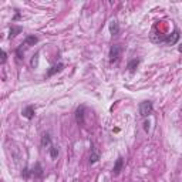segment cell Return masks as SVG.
I'll return each instance as SVG.
<instances>
[{"label": "cell", "mask_w": 182, "mask_h": 182, "mask_svg": "<svg viewBox=\"0 0 182 182\" xmlns=\"http://www.w3.org/2000/svg\"><path fill=\"white\" fill-rule=\"evenodd\" d=\"M144 130L145 131L149 130V121H145V122H144Z\"/></svg>", "instance_id": "18"}, {"label": "cell", "mask_w": 182, "mask_h": 182, "mask_svg": "<svg viewBox=\"0 0 182 182\" xmlns=\"http://www.w3.org/2000/svg\"><path fill=\"white\" fill-rule=\"evenodd\" d=\"M63 68H64V64H63V63H57V64H54L53 67L49 68V71H47V77H53L54 74L63 71Z\"/></svg>", "instance_id": "4"}, {"label": "cell", "mask_w": 182, "mask_h": 182, "mask_svg": "<svg viewBox=\"0 0 182 182\" xmlns=\"http://www.w3.org/2000/svg\"><path fill=\"white\" fill-rule=\"evenodd\" d=\"M31 172H33L34 178H43L44 172H43V167H41V164L40 162H36V165H34V168L31 169Z\"/></svg>", "instance_id": "8"}, {"label": "cell", "mask_w": 182, "mask_h": 182, "mask_svg": "<svg viewBox=\"0 0 182 182\" xmlns=\"http://www.w3.org/2000/svg\"><path fill=\"white\" fill-rule=\"evenodd\" d=\"M6 59H7V54L4 50H2V64H4L6 63Z\"/></svg>", "instance_id": "17"}, {"label": "cell", "mask_w": 182, "mask_h": 182, "mask_svg": "<svg viewBox=\"0 0 182 182\" xmlns=\"http://www.w3.org/2000/svg\"><path fill=\"white\" fill-rule=\"evenodd\" d=\"M122 167H124V158L118 157L117 161H115V164H114V168H112V174H114V175H120Z\"/></svg>", "instance_id": "6"}, {"label": "cell", "mask_w": 182, "mask_h": 182, "mask_svg": "<svg viewBox=\"0 0 182 182\" xmlns=\"http://www.w3.org/2000/svg\"><path fill=\"white\" fill-rule=\"evenodd\" d=\"M121 51H122V47L120 46V44H114V46H111V49H110V61L114 63L117 61L118 59H120V54Z\"/></svg>", "instance_id": "2"}, {"label": "cell", "mask_w": 182, "mask_h": 182, "mask_svg": "<svg viewBox=\"0 0 182 182\" xmlns=\"http://www.w3.org/2000/svg\"><path fill=\"white\" fill-rule=\"evenodd\" d=\"M154 111V105L151 101H144L139 104V114L141 117H149Z\"/></svg>", "instance_id": "1"}, {"label": "cell", "mask_w": 182, "mask_h": 182, "mask_svg": "<svg viewBox=\"0 0 182 182\" xmlns=\"http://www.w3.org/2000/svg\"><path fill=\"white\" fill-rule=\"evenodd\" d=\"M34 111H36V108H34L33 105H27L26 108H23L22 114H23V117H24V118H27V120H31V118L34 117Z\"/></svg>", "instance_id": "7"}, {"label": "cell", "mask_w": 182, "mask_h": 182, "mask_svg": "<svg viewBox=\"0 0 182 182\" xmlns=\"http://www.w3.org/2000/svg\"><path fill=\"white\" fill-rule=\"evenodd\" d=\"M138 64H139V60L138 59H133V60H130V61H128L127 68H128V71H130V73H134V71L137 70V67H138Z\"/></svg>", "instance_id": "10"}, {"label": "cell", "mask_w": 182, "mask_h": 182, "mask_svg": "<svg viewBox=\"0 0 182 182\" xmlns=\"http://www.w3.org/2000/svg\"><path fill=\"white\" fill-rule=\"evenodd\" d=\"M22 31V27H19V26H12V29H10V34H9V37L10 39H13V37H16L17 34Z\"/></svg>", "instance_id": "13"}, {"label": "cell", "mask_w": 182, "mask_h": 182, "mask_svg": "<svg viewBox=\"0 0 182 182\" xmlns=\"http://www.w3.org/2000/svg\"><path fill=\"white\" fill-rule=\"evenodd\" d=\"M84 111H86V107L84 105L78 107L77 111H75V121H77L78 125H83L84 124Z\"/></svg>", "instance_id": "5"}, {"label": "cell", "mask_w": 182, "mask_h": 182, "mask_svg": "<svg viewBox=\"0 0 182 182\" xmlns=\"http://www.w3.org/2000/svg\"><path fill=\"white\" fill-rule=\"evenodd\" d=\"M178 50H179V53H182V43L179 44V47H178Z\"/></svg>", "instance_id": "19"}, {"label": "cell", "mask_w": 182, "mask_h": 182, "mask_svg": "<svg viewBox=\"0 0 182 182\" xmlns=\"http://www.w3.org/2000/svg\"><path fill=\"white\" fill-rule=\"evenodd\" d=\"M100 159V152L96 149L94 145H91V152H90V164H96Z\"/></svg>", "instance_id": "9"}, {"label": "cell", "mask_w": 182, "mask_h": 182, "mask_svg": "<svg viewBox=\"0 0 182 182\" xmlns=\"http://www.w3.org/2000/svg\"><path fill=\"white\" fill-rule=\"evenodd\" d=\"M50 157L51 158L59 157V149H57V147H50Z\"/></svg>", "instance_id": "15"}, {"label": "cell", "mask_w": 182, "mask_h": 182, "mask_svg": "<svg viewBox=\"0 0 182 182\" xmlns=\"http://www.w3.org/2000/svg\"><path fill=\"white\" fill-rule=\"evenodd\" d=\"M31 175H33V172H31V171L29 169V168H23V171H22V176H23V178H24V179H29Z\"/></svg>", "instance_id": "14"}, {"label": "cell", "mask_w": 182, "mask_h": 182, "mask_svg": "<svg viewBox=\"0 0 182 182\" xmlns=\"http://www.w3.org/2000/svg\"><path fill=\"white\" fill-rule=\"evenodd\" d=\"M37 64H39V53H36V56L31 60V65H33V67H37Z\"/></svg>", "instance_id": "16"}, {"label": "cell", "mask_w": 182, "mask_h": 182, "mask_svg": "<svg viewBox=\"0 0 182 182\" xmlns=\"http://www.w3.org/2000/svg\"><path fill=\"white\" fill-rule=\"evenodd\" d=\"M110 33H111L112 36H117V34L120 33V26H118L117 20H112V22L110 23Z\"/></svg>", "instance_id": "11"}, {"label": "cell", "mask_w": 182, "mask_h": 182, "mask_svg": "<svg viewBox=\"0 0 182 182\" xmlns=\"http://www.w3.org/2000/svg\"><path fill=\"white\" fill-rule=\"evenodd\" d=\"M50 144H51V137H50V134L49 133L43 134V137H41V145H43V147H47V145H50Z\"/></svg>", "instance_id": "12"}, {"label": "cell", "mask_w": 182, "mask_h": 182, "mask_svg": "<svg viewBox=\"0 0 182 182\" xmlns=\"http://www.w3.org/2000/svg\"><path fill=\"white\" fill-rule=\"evenodd\" d=\"M178 40H179V31L178 30H174L172 33L168 34L167 37H164L161 41H164V43L168 44V46H174V44H175Z\"/></svg>", "instance_id": "3"}]
</instances>
